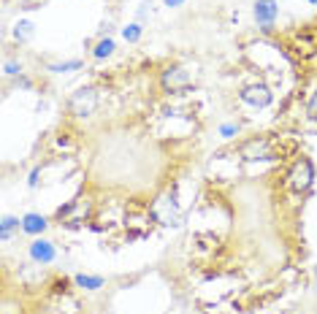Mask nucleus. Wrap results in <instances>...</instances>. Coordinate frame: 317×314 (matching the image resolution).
I'll use <instances>...</instances> for the list:
<instances>
[{"label":"nucleus","mask_w":317,"mask_h":314,"mask_svg":"<svg viewBox=\"0 0 317 314\" xmlns=\"http://www.w3.org/2000/svg\"><path fill=\"white\" fill-rule=\"evenodd\" d=\"M239 155L249 163H257V160H276L280 152H276L274 141H268L263 136H255V138H247L242 146H239Z\"/></svg>","instance_id":"f257e3e1"},{"label":"nucleus","mask_w":317,"mask_h":314,"mask_svg":"<svg viewBox=\"0 0 317 314\" xmlns=\"http://www.w3.org/2000/svg\"><path fill=\"white\" fill-rule=\"evenodd\" d=\"M312 182H314L312 163L306 157H299L290 165V171H287V184H290V190H295V193H306V190L312 187Z\"/></svg>","instance_id":"f03ea898"},{"label":"nucleus","mask_w":317,"mask_h":314,"mask_svg":"<svg viewBox=\"0 0 317 314\" xmlns=\"http://www.w3.org/2000/svg\"><path fill=\"white\" fill-rule=\"evenodd\" d=\"M68 109H71V114H76V117H90V114H95V109H98V90L95 87L76 90L68 100Z\"/></svg>","instance_id":"7ed1b4c3"},{"label":"nucleus","mask_w":317,"mask_h":314,"mask_svg":"<svg viewBox=\"0 0 317 314\" xmlns=\"http://www.w3.org/2000/svg\"><path fill=\"white\" fill-rule=\"evenodd\" d=\"M163 90L166 92H182V90H187L190 84H193V79H190V73L185 68H179V65H174V68H166L163 71Z\"/></svg>","instance_id":"20e7f679"},{"label":"nucleus","mask_w":317,"mask_h":314,"mask_svg":"<svg viewBox=\"0 0 317 314\" xmlns=\"http://www.w3.org/2000/svg\"><path fill=\"white\" fill-rule=\"evenodd\" d=\"M239 98H242L244 103H249V106H255V109H266L274 95H271V90H268L266 84H249V87H244L242 92H239Z\"/></svg>","instance_id":"39448f33"},{"label":"nucleus","mask_w":317,"mask_h":314,"mask_svg":"<svg viewBox=\"0 0 317 314\" xmlns=\"http://www.w3.org/2000/svg\"><path fill=\"white\" fill-rule=\"evenodd\" d=\"M276 14H280V6H276L274 0H257L255 3V19H257V25L266 27V30L274 25Z\"/></svg>","instance_id":"423d86ee"},{"label":"nucleus","mask_w":317,"mask_h":314,"mask_svg":"<svg viewBox=\"0 0 317 314\" xmlns=\"http://www.w3.org/2000/svg\"><path fill=\"white\" fill-rule=\"evenodd\" d=\"M30 258L35 260V263H52L54 260V246L49 244V241H33L30 244Z\"/></svg>","instance_id":"0eeeda50"},{"label":"nucleus","mask_w":317,"mask_h":314,"mask_svg":"<svg viewBox=\"0 0 317 314\" xmlns=\"http://www.w3.org/2000/svg\"><path fill=\"white\" fill-rule=\"evenodd\" d=\"M22 231L25 233H30V236H38V233H44L46 231V220L41 214H25V220H22Z\"/></svg>","instance_id":"6e6552de"},{"label":"nucleus","mask_w":317,"mask_h":314,"mask_svg":"<svg viewBox=\"0 0 317 314\" xmlns=\"http://www.w3.org/2000/svg\"><path fill=\"white\" fill-rule=\"evenodd\" d=\"M76 284L84 287V290H98V287H103V279L101 277H84V274H79V277H76Z\"/></svg>","instance_id":"1a4fd4ad"},{"label":"nucleus","mask_w":317,"mask_h":314,"mask_svg":"<svg viewBox=\"0 0 317 314\" xmlns=\"http://www.w3.org/2000/svg\"><path fill=\"white\" fill-rule=\"evenodd\" d=\"M114 52V41L111 38H103V41H98V46H95V57H98V60H103V57H109Z\"/></svg>","instance_id":"9d476101"},{"label":"nucleus","mask_w":317,"mask_h":314,"mask_svg":"<svg viewBox=\"0 0 317 314\" xmlns=\"http://www.w3.org/2000/svg\"><path fill=\"white\" fill-rule=\"evenodd\" d=\"M122 38H125V41H130V44H136L138 38H141V25H128V27H122Z\"/></svg>","instance_id":"9b49d317"},{"label":"nucleus","mask_w":317,"mask_h":314,"mask_svg":"<svg viewBox=\"0 0 317 314\" xmlns=\"http://www.w3.org/2000/svg\"><path fill=\"white\" fill-rule=\"evenodd\" d=\"M30 33H33V25H30V22H19V25H16V30H14V35L19 38V41L30 38Z\"/></svg>","instance_id":"f8f14e48"},{"label":"nucleus","mask_w":317,"mask_h":314,"mask_svg":"<svg viewBox=\"0 0 317 314\" xmlns=\"http://www.w3.org/2000/svg\"><path fill=\"white\" fill-rule=\"evenodd\" d=\"M16 225H19L16 217H6V220H3V227H0V236H3V239H8V236H11V231H14Z\"/></svg>","instance_id":"ddd939ff"},{"label":"nucleus","mask_w":317,"mask_h":314,"mask_svg":"<svg viewBox=\"0 0 317 314\" xmlns=\"http://www.w3.org/2000/svg\"><path fill=\"white\" fill-rule=\"evenodd\" d=\"M76 68H82V62H79V60H71V62H60V65H52V71H54V73L76 71Z\"/></svg>","instance_id":"4468645a"},{"label":"nucleus","mask_w":317,"mask_h":314,"mask_svg":"<svg viewBox=\"0 0 317 314\" xmlns=\"http://www.w3.org/2000/svg\"><path fill=\"white\" fill-rule=\"evenodd\" d=\"M306 117H309V119H314V122H317V92L312 95L309 106H306Z\"/></svg>","instance_id":"2eb2a0df"},{"label":"nucleus","mask_w":317,"mask_h":314,"mask_svg":"<svg viewBox=\"0 0 317 314\" xmlns=\"http://www.w3.org/2000/svg\"><path fill=\"white\" fill-rule=\"evenodd\" d=\"M19 71H22V65H16V62H6V73H8V76H16Z\"/></svg>","instance_id":"dca6fc26"},{"label":"nucleus","mask_w":317,"mask_h":314,"mask_svg":"<svg viewBox=\"0 0 317 314\" xmlns=\"http://www.w3.org/2000/svg\"><path fill=\"white\" fill-rule=\"evenodd\" d=\"M220 133H223V136H233V133H236V125H223V128H220Z\"/></svg>","instance_id":"f3484780"},{"label":"nucleus","mask_w":317,"mask_h":314,"mask_svg":"<svg viewBox=\"0 0 317 314\" xmlns=\"http://www.w3.org/2000/svg\"><path fill=\"white\" fill-rule=\"evenodd\" d=\"M182 3H185V0H166L168 8H176V6H182Z\"/></svg>","instance_id":"a211bd4d"},{"label":"nucleus","mask_w":317,"mask_h":314,"mask_svg":"<svg viewBox=\"0 0 317 314\" xmlns=\"http://www.w3.org/2000/svg\"><path fill=\"white\" fill-rule=\"evenodd\" d=\"M312 3H317V0H312Z\"/></svg>","instance_id":"6ab92c4d"}]
</instances>
